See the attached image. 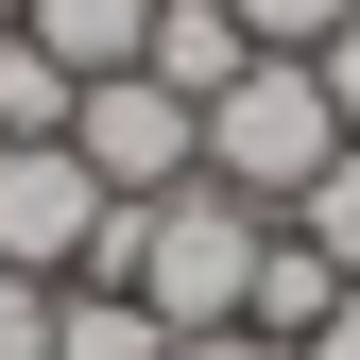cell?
<instances>
[{"mask_svg":"<svg viewBox=\"0 0 360 360\" xmlns=\"http://www.w3.org/2000/svg\"><path fill=\"white\" fill-rule=\"evenodd\" d=\"M257 240H275V206H240L223 172L155 189V206H138V309H155L172 343H189V326H240V292H257Z\"/></svg>","mask_w":360,"mask_h":360,"instance_id":"obj_1","label":"cell"},{"mask_svg":"<svg viewBox=\"0 0 360 360\" xmlns=\"http://www.w3.org/2000/svg\"><path fill=\"white\" fill-rule=\"evenodd\" d=\"M326 155H343V103H326V69H309V52H257V69L206 103V172H223L240 206H292Z\"/></svg>","mask_w":360,"mask_h":360,"instance_id":"obj_2","label":"cell"},{"mask_svg":"<svg viewBox=\"0 0 360 360\" xmlns=\"http://www.w3.org/2000/svg\"><path fill=\"white\" fill-rule=\"evenodd\" d=\"M69 155L103 172L120 206H155V189H189V172H206V103H172L155 69H103V86L69 103Z\"/></svg>","mask_w":360,"mask_h":360,"instance_id":"obj_3","label":"cell"},{"mask_svg":"<svg viewBox=\"0 0 360 360\" xmlns=\"http://www.w3.org/2000/svg\"><path fill=\"white\" fill-rule=\"evenodd\" d=\"M138 69L172 86V103H223V86L257 69V34L223 18V0H155V34H138Z\"/></svg>","mask_w":360,"mask_h":360,"instance_id":"obj_4","label":"cell"},{"mask_svg":"<svg viewBox=\"0 0 360 360\" xmlns=\"http://www.w3.org/2000/svg\"><path fill=\"white\" fill-rule=\"evenodd\" d=\"M18 34H34V52H52L69 86H103V69H138V34H155V0H34Z\"/></svg>","mask_w":360,"mask_h":360,"instance_id":"obj_5","label":"cell"},{"mask_svg":"<svg viewBox=\"0 0 360 360\" xmlns=\"http://www.w3.org/2000/svg\"><path fill=\"white\" fill-rule=\"evenodd\" d=\"M326 309H343V275H326V257H309L292 223H275V240H257V292H240V326H275V343H309Z\"/></svg>","mask_w":360,"mask_h":360,"instance_id":"obj_6","label":"cell"},{"mask_svg":"<svg viewBox=\"0 0 360 360\" xmlns=\"http://www.w3.org/2000/svg\"><path fill=\"white\" fill-rule=\"evenodd\" d=\"M52 360H189L138 292H52Z\"/></svg>","mask_w":360,"mask_h":360,"instance_id":"obj_7","label":"cell"},{"mask_svg":"<svg viewBox=\"0 0 360 360\" xmlns=\"http://www.w3.org/2000/svg\"><path fill=\"white\" fill-rule=\"evenodd\" d=\"M275 223H292V240H309V257H326V275H343V292H360V138H343L326 172H309V189H292Z\"/></svg>","mask_w":360,"mask_h":360,"instance_id":"obj_8","label":"cell"},{"mask_svg":"<svg viewBox=\"0 0 360 360\" xmlns=\"http://www.w3.org/2000/svg\"><path fill=\"white\" fill-rule=\"evenodd\" d=\"M69 103H86V86L34 52V34H0V138H69Z\"/></svg>","mask_w":360,"mask_h":360,"instance_id":"obj_9","label":"cell"},{"mask_svg":"<svg viewBox=\"0 0 360 360\" xmlns=\"http://www.w3.org/2000/svg\"><path fill=\"white\" fill-rule=\"evenodd\" d=\"M223 18H240V34H257V52H326V34L360 18V0H223Z\"/></svg>","mask_w":360,"mask_h":360,"instance_id":"obj_10","label":"cell"},{"mask_svg":"<svg viewBox=\"0 0 360 360\" xmlns=\"http://www.w3.org/2000/svg\"><path fill=\"white\" fill-rule=\"evenodd\" d=\"M0 360H52V292L34 275H0Z\"/></svg>","mask_w":360,"mask_h":360,"instance_id":"obj_11","label":"cell"},{"mask_svg":"<svg viewBox=\"0 0 360 360\" xmlns=\"http://www.w3.org/2000/svg\"><path fill=\"white\" fill-rule=\"evenodd\" d=\"M309 69H326V103H343V138H360V18H343V34H326Z\"/></svg>","mask_w":360,"mask_h":360,"instance_id":"obj_12","label":"cell"},{"mask_svg":"<svg viewBox=\"0 0 360 360\" xmlns=\"http://www.w3.org/2000/svg\"><path fill=\"white\" fill-rule=\"evenodd\" d=\"M189 360H309V343H275V326H189Z\"/></svg>","mask_w":360,"mask_h":360,"instance_id":"obj_13","label":"cell"},{"mask_svg":"<svg viewBox=\"0 0 360 360\" xmlns=\"http://www.w3.org/2000/svg\"><path fill=\"white\" fill-rule=\"evenodd\" d=\"M309 360H360V292H343V309H326V326H309Z\"/></svg>","mask_w":360,"mask_h":360,"instance_id":"obj_14","label":"cell"},{"mask_svg":"<svg viewBox=\"0 0 360 360\" xmlns=\"http://www.w3.org/2000/svg\"><path fill=\"white\" fill-rule=\"evenodd\" d=\"M0 18H34V0H0Z\"/></svg>","mask_w":360,"mask_h":360,"instance_id":"obj_15","label":"cell"}]
</instances>
